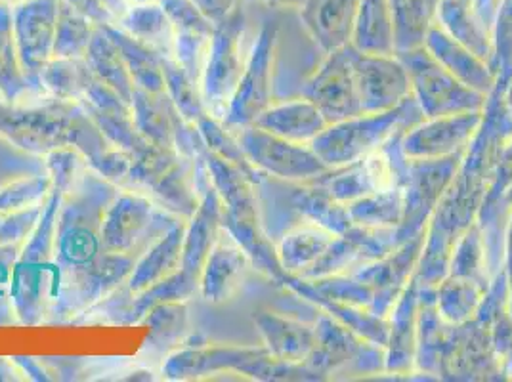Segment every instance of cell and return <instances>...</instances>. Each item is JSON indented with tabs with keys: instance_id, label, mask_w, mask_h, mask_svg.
<instances>
[{
	"instance_id": "19",
	"label": "cell",
	"mask_w": 512,
	"mask_h": 382,
	"mask_svg": "<svg viewBox=\"0 0 512 382\" xmlns=\"http://www.w3.org/2000/svg\"><path fill=\"white\" fill-rule=\"evenodd\" d=\"M425 46L428 52L448 71H451L463 85L470 86L482 94L488 92L493 86L490 73L486 71L482 60L476 54H472L469 48L457 43L451 35H446L440 29L432 27L425 39Z\"/></svg>"
},
{
	"instance_id": "2",
	"label": "cell",
	"mask_w": 512,
	"mask_h": 382,
	"mask_svg": "<svg viewBox=\"0 0 512 382\" xmlns=\"http://www.w3.org/2000/svg\"><path fill=\"white\" fill-rule=\"evenodd\" d=\"M423 117L421 107L411 96L390 111L358 115L329 125L310 146L329 169L341 167L383 148L384 142H392L396 138L398 130H409Z\"/></svg>"
},
{
	"instance_id": "39",
	"label": "cell",
	"mask_w": 512,
	"mask_h": 382,
	"mask_svg": "<svg viewBox=\"0 0 512 382\" xmlns=\"http://www.w3.org/2000/svg\"><path fill=\"white\" fill-rule=\"evenodd\" d=\"M142 321L150 325V340L153 344L169 346L184 337L190 318L184 300H171L153 306Z\"/></svg>"
},
{
	"instance_id": "46",
	"label": "cell",
	"mask_w": 512,
	"mask_h": 382,
	"mask_svg": "<svg viewBox=\"0 0 512 382\" xmlns=\"http://www.w3.org/2000/svg\"><path fill=\"white\" fill-rule=\"evenodd\" d=\"M102 2L106 4L107 8H109V12H111L117 20L132 6L130 0H102Z\"/></svg>"
},
{
	"instance_id": "44",
	"label": "cell",
	"mask_w": 512,
	"mask_h": 382,
	"mask_svg": "<svg viewBox=\"0 0 512 382\" xmlns=\"http://www.w3.org/2000/svg\"><path fill=\"white\" fill-rule=\"evenodd\" d=\"M62 2L73 6L81 14H85L86 18L90 22L96 23V25H113V23H117V18L109 12V8H107L102 0H62Z\"/></svg>"
},
{
	"instance_id": "36",
	"label": "cell",
	"mask_w": 512,
	"mask_h": 382,
	"mask_svg": "<svg viewBox=\"0 0 512 382\" xmlns=\"http://www.w3.org/2000/svg\"><path fill=\"white\" fill-rule=\"evenodd\" d=\"M46 169L52 178V188L65 197L79 190L90 170L88 157L75 146H62L46 153Z\"/></svg>"
},
{
	"instance_id": "12",
	"label": "cell",
	"mask_w": 512,
	"mask_h": 382,
	"mask_svg": "<svg viewBox=\"0 0 512 382\" xmlns=\"http://www.w3.org/2000/svg\"><path fill=\"white\" fill-rule=\"evenodd\" d=\"M251 266L247 251L224 226L199 277V291L207 302L222 304L235 297Z\"/></svg>"
},
{
	"instance_id": "10",
	"label": "cell",
	"mask_w": 512,
	"mask_h": 382,
	"mask_svg": "<svg viewBox=\"0 0 512 382\" xmlns=\"http://www.w3.org/2000/svg\"><path fill=\"white\" fill-rule=\"evenodd\" d=\"M153 220V203L146 195L125 190L115 197L106 209L100 224L102 253L132 255L146 234Z\"/></svg>"
},
{
	"instance_id": "34",
	"label": "cell",
	"mask_w": 512,
	"mask_h": 382,
	"mask_svg": "<svg viewBox=\"0 0 512 382\" xmlns=\"http://www.w3.org/2000/svg\"><path fill=\"white\" fill-rule=\"evenodd\" d=\"M195 127L199 130V136H201L207 151H211L214 155H218L220 159L232 163V165L239 167L241 170H245L255 182L258 180V170L249 163V159H247L245 151L241 149L237 136H234L230 132V128L226 127L222 121H218L213 113L203 115L195 123Z\"/></svg>"
},
{
	"instance_id": "41",
	"label": "cell",
	"mask_w": 512,
	"mask_h": 382,
	"mask_svg": "<svg viewBox=\"0 0 512 382\" xmlns=\"http://www.w3.org/2000/svg\"><path fill=\"white\" fill-rule=\"evenodd\" d=\"M132 161H134V155L130 151L109 146L104 151H100L98 155L90 157L88 165H90V170H94L109 184L127 190Z\"/></svg>"
},
{
	"instance_id": "11",
	"label": "cell",
	"mask_w": 512,
	"mask_h": 382,
	"mask_svg": "<svg viewBox=\"0 0 512 382\" xmlns=\"http://www.w3.org/2000/svg\"><path fill=\"white\" fill-rule=\"evenodd\" d=\"M270 356L264 348H235V346H199L174 352L163 365V375L171 381L201 379L228 369L251 375L256 363Z\"/></svg>"
},
{
	"instance_id": "7",
	"label": "cell",
	"mask_w": 512,
	"mask_h": 382,
	"mask_svg": "<svg viewBox=\"0 0 512 382\" xmlns=\"http://www.w3.org/2000/svg\"><path fill=\"white\" fill-rule=\"evenodd\" d=\"M346 50L362 115L390 111L413 96L406 65L400 62L396 54H365L352 44H348Z\"/></svg>"
},
{
	"instance_id": "50",
	"label": "cell",
	"mask_w": 512,
	"mask_h": 382,
	"mask_svg": "<svg viewBox=\"0 0 512 382\" xmlns=\"http://www.w3.org/2000/svg\"><path fill=\"white\" fill-rule=\"evenodd\" d=\"M0 2H10V4H12V2H16V0H0Z\"/></svg>"
},
{
	"instance_id": "40",
	"label": "cell",
	"mask_w": 512,
	"mask_h": 382,
	"mask_svg": "<svg viewBox=\"0 0 512 382\" xmlns=\"http://www.w3.org/2000/svg\"><path fill=\"white\" fill-rule=\"evenodd\" d=\"M211 37L213 35L193 31H176L174 35V60L182 65L184 71L197 83H201L203 79Z\"/></svg>"
},
{
	"instance_id": "22",
	"label": "cell",
	"mask_w": 512,
	"mask_h": 382,
	"mask_svg": "<svg viewBox=\"0 0 512 382\" xmlns=\"http://www.w3.org/2000/svg\"><path fill=\"white\" fill-rule=\"evenodd\" d=\"M352 46L365 54H396V35L388 0H362L354 25Z\"/></svg>"
},
{
	"instance_id": "28",
	"label": "cell",
	"mask_w": 512,
	"mask_h": 382,
	"mask_svg": "<svg viewBox=\"0 0 512 382\" xmlns=\"http://www.w3.org/2000/svg\"><path fill=\"white\" fill-rule=\"evenodd\" d=\"M31 90L37 88L25 77L18 58L10 2H0V100L20 104Z\"/></svg>"
},
{
	"instance_id": "6",
	"label": "cell",
	"mask_w": 512,
	"mask_h": 382,
	"mask_svg": "<svg viewBox=\"0 0 512 382\" xmlns=\"http://www.w3.org/2000/svg\"><path fill=\"white\" fill-rule=\"evenodd\" d=\"M12 31L25 77L43 92L41 73L54 58L60 0H16L10 4Z\"/></svg>"
},
{
	"instance_id": "32",
	"label": "cell",
	"mask_w": 512,
	"mask_h": 382,
	"mask_svg": "<svg viewBox=\"0 0 512 382\" xmlns=\"http://www.w3.org/2000/svg\"><path fill=\"white\" fill-rule=\"evenodd\" d=\"M65 195L62 191H50L46 203H44L43 214L39 224L35 226L33 234L25 241L22 251L23 264H41L46 262L54 251L58 249V228H60V207Z\"/></svg>"
},
{
	"instance_id": "48",
	"label": "cell",
	"mask_w": 512,
	"mask_h": 382,
	"mask_svg": "<svg viewBox=\"0 0 512 382\" xmlns=\"http://www.w3.org/2000/svg\"><path fill=\"white\" fill-rule=\"evenodd\" d=\"M18 377H14V369L12 363L4 358H0V381H16Z\"/></svg>"
},
{
	"instance_id": "49",
	"label": "cell",
	"mask_w": 512,
	"mask_h": 382,
	"mask_svg": "<svg viewBox=\"0 0 512 382\" xmlns=\"http://www.w3.org/2000/svg\"><path fill=\"white\" fill-rule=\"evenodd\" d=\"M148 2H161V0H130V4H148Z\"/></svg>"
},
{
	"instance_id": "42",
	"label": "cell",
	"mask_w": 512,
	"mask_h": 382,
	"mask_svg": "<svg viewBox=\"0 0 512 382\" xmlns=\"http://www.w3.org/2000/svg\"><path fill=\"white\" fill-rule=\"evenodd\" d=\"M44 205L14 213H0V247H12L27 241L41 220Z\"/></svg>"
},
{
	"instance_id": "4",
	"label": "cell",
	"mask_w": 512,
	"mask_h": 382,
	"mask_svg": "<svg viewBox=\"0 0 512 382\" xmlns=\"http://www.w3.org/2000/svg\"><path fill=\"white\" fill-rule=\"evenodd\" d=\"M243 12L237 8L214 25L201 90L209 113L226 111L245 69L243 60Z\"/></svg>"
},
{
	"instance_id": "35",
	"label": "cell",
	"mask_w": 512,
	"mask_h": 382,
	"mask_svg": "<svg viewBox=\"0 0 512 382\" xmlns=\"http://www.w3.org/2000/svg\"><path fill=\"white\" fill-rule=\"evenodd\" d=\"M180 159L182 153H178V149L155 144L134 153L127 190L150 191Z\"/></svg>"
},
{
	"instance_id": "33",
	"label": "cell",
	"mask_w": 512,
	"mask_h": 382,
	"mask_svg": "<svg viewBox=\"0 0 512 382\" xmlns=\"http://www.w3.org/2000/svg\"><path fill=\"white\" fill-rule=\"evenodd\" d=\"M94 31L96 23L90 22L85 14L60 0L54 58H85Z\"/></svg>"
},
{
	"instance_id": "30",
	"label": "cell",
	"mask_w": 512,
	"mask_h": 382,
	"mask_svg": "<svg viewBox=\"0 0 512 382\" xmlns=\"http://www.w3.org/2000/svg\"><path fill=\"white\" fill-rule=\"evenodd\" d=\"M163 75H165V92L171 98L172 106L176 107L178 115L188 121L197 123L203 115L209 113L201 83L193 81L192 77L184 71L172 56H161Z\"/></svg>"
},
{
	"instance_id": "26",
	"label": "cell",
	"mask_w": 512,
	"mask_h": 382,
	"mask_svg": "<svg viewBox=\"0 0 512 382\" xmlns=\"http://www.w3.org/2000/svg\"><path fill=\"white\" fill-rule=\"evenodd\" d=\"M195 172H197L195 159L182 155V159L151 188L153 197L167 211L184 218H192L201 201V197L197 195Z\"/></svg>"
},
{
	"instance_id": "37",
	"label": "cell",
	"mask_w": 512,
	"mask_h": 382,
	"mask_svg": "<svg viewBox=\"0 0 512 382\" xmlns=\"http://www.w3.org/2000/svg\"><path fill=\"white\" fill-rule=\"evenodd\" d=\"M52 191L50 174L20 176L0 188V213H14L41 207Z\"/></svg>"
},
{
	"instance_id": "29",
	"label": "cell",
	"mask_w": 512,
	"mask_h": 382,
	"mask_svg": "<svg viewBox=\"0 0 512 382\" xmlns=\"http://www.w3.org/2000/svg\"><path fill=\"white\" fill-rule=\"evenodd\" d=\"M94 79L85 58H52L41 73V88L48 98L81 104Z\"/></svg>"
},
{
	"instance_id": "18",
	"label": "cell",
	"mask_w": 512,
	"mask_h": 382,
	"mask_svg": "<svg viewBox=\"0 0 512 382\" xmlns=\"http://www.w3.org/2000/svg\"><path fill=\"white\" fill-rule=\"evenodd\" d=\"M186 224H174L144 256L134 264V270L128 277L130 295H138L163 279L174 276L182 268V247H184Z\"/></svg>"
},
{
	"instance_id": "47",
	"label": "cell",
	"mask_w": 512,
	"mask_h": 382,
	"mask_svg": "<svg viewBox=\"0 0 512 382\" xmlns=\"http://www.w3.org/2000/svg\"><path fill=\"white\" fill-rule=\"evenodd\" d=\"M260 4H266V6H274V8H300L304 0H255Z\"/></svg>"
},
{
	"instance_id": "17",
	"label": "cell",
	"mask_w": 512,
	"mask_h": 382,
	"mask_svg": "<svg viewBox=\"0 0 512 382\" xmlns=\"http://www.w3.org/2000/svg\"><path fill=\"white\" fill-rule=\"evenodd\" d=\"M255 323L264 337L266 350L276 360L295 365L299 361L310 360L318 346V331L299 321L260 312L255 316Z\"/></svg>"
},
{
	"instance_id": "21",
	"label": "cell",
	"mask_w": 512,
	"mask_h": 382,
	"mask_svg": "<svg viewBox=\"0 0 512 382\" xmlns=\"http://www.w3.org/2000/svg\"><path fill=\"white\" fill-rule=\"evenodd\" d=\"M134 39L148 44L161 56L174 58V25H172L161 2L132 4L115 23Z\"/></svg>"
},
{
	"instance_id": "5",
	"label": "cell",
	"mask_w": 512,
	"mask_h": 382,
	"mask_svg": "<svg viewBox=\"0 0 512 382\" xmlns=\"http://www.w3.org/2000/svg\"><path fill=\"white\" fill-rule=\"evenodd\" d=\"M237 140L256 170L281 180H310L331 170L310 144L289 142L255 125L239 128Z\"/></svg>"
},
{
	"instance_id": "23",
	"label": "cell",
	"mask_w": 512,
	"mask_h": 382,
	"mask_svg": "<svg viewBox=\"0 0 512 382\" xmlns=\"http://www.w3.org/2000/svg\"><path fill=\"white\" fill-rule=\"evenodd\" d=\"M388 6L394 22L396 52L425 46L428 31L440 16L442 0H388Z\"/></svg>"
},
{
	"instance_id": "15",
	"label": "cell",
	"mask_w": 512,
	"mask_h": 382,
	"mask_svg": "<svg viewBox=\"0 0 512 382\" xmlns=\"http://www.w3.org/2000/svg\"><path fill=\"white\" fill-rule=\"evenodd\" d=\"M222 199L214 190L213 182L203 191L197 211L186 224L182 247V270L199 281L205 260L222 232Z\"/></svg>"
},
{
	"instance_id": "1",
	"label": "cell",
	"mask_w": 512,
	"mask_h": 382,
	"mask_svg": "<svg viewBox=\"0 0 512 382\" xmlns=\"http://www.w3.org/2000/svg\"><path fill=\"white\" fill-rule=\"evenodd\" d=\"M0 136L18 148L39 155L62 146H75L90 159L111 146L100 128L92 123L85 107L56 98L37 107L0 100Z\"/></svg>"
},
{
	"instance_id": "13",
	"label": "cell",
	"mask_w": 512,
	"mask_h": 382,
	"mask_svg": "<svg viewBox=\"0 0 512 382\" xmlns=\"http://www.w3.org/2000/svg\"><path fill=\"white\" fill-rule=\"evenodd\" d=\"M362 0H304L300 20L325 54L352 43Z\"/></svg>"
},
{
	"instance_id": "16",
	"label": "cell",
	"mask_w": 512,
	"mask_h": 382,
	"mask_svg": "<svg viewBox=\"0 0 512 382\" xmlns=\"http://www.w3.org/2000/svg\"><path fill=\"white\" fill-rule=\"evenodd\" d=\"M253 125L297 144H312L329 127L323 113L308 98L272 104L256 117Z\"/></svg>"
},
{
	"instance_id": "27",
	"label": "cell",
	"mask_w": 512,
	"mask_h": 382,
	"mask_svg": "<svg viewBox=\"0 0 512 382\" xmlns=\"http://www.w3.org/2000/svg\"><path fill=\"white\" fill-rule=\"evenodd\" d=\"M335 243V235L318 226H304L285 235L279 243L278 258L283 272L312 270Z\"/></svg>"
},
{
	"instance_id": "31",
	"label": "cell",
	"mask_w": 512,
	"mask_h": 382,
	"mask_svg": "<svg viewBox=\"0 0 512 382\" xmlns=\"http://www.w3.org/2000/svg\"><path fill=\"white\" fill-rule=\"evenodd\" d=\"M406 213V193L400 188L373 191L352 203L348 214L363 226L375 230L398 224Z\"/></svg>"
},
{
	"instance_id": "8",
	"label": "cell",
	"mask_w": 512,
	"mask_h": 382,
	"mask_svg": "<svg viewBox=\"0 0 512 382\" xmlns=\"http://www.w3.org/2000/svg\"><path fill=\"white\" fill-rule=\"evenodd\" d=\"M276 39L278 31L274 25L262 27L239 85L224 111L222 123L230 130L253 125L256 117L272 106V67Z\"/></svg>"
},
{
	"instance_id": "3",
	"label": "cell",
	"mask_w": 512,
	"mask_h": 382,
	"mask_svg": "<svg viewBox=\"0 0 512 382\" xmlns=\"http://www.w3.org/2000/svg\"><path fill=\"white\" fill-rule=\"evenodd\" d=\"M396 56L406 65L413 98L428 119L480 111L484 106V94L463 85L428 52L427 46L396 52Z\"/></svg>"
},
{
	"instance_id": "45",
	"label": "cell",
	"mask_w": 512,
	"mask_h": 382,
	"mask_svg": "<svg viewBox=\"0 0 512 382\" xmlns=\"http://www.w3.org/2000/svg\"><path fill=\"white\" fill-rule=\"evenodd\" d=\"M193 2L213 25L226 20L234 10L239 8V0H193Z\"/></svg>"
},
{
	"instance_id": "14",
	"label": "cell",
	"mask_w": 512,
	"mask_h": 382,
	"mask_svg": "<svg viewBox=\"0 0 512 382\" xmlns=\"http://www.w3.org/2000/svg\"><path fill=\"white\" fill-rule=\"evenodd\" d=\"M480 123L478 111H467L446 117H434L423 127L409 128L402 148L411 157H444L453 153L469 140Z\"/></svg>"
},
{
	"instance_id": "38",
	"label": "cell",
	"mask_w": 512,
	"mask_h": 382,
	"mask_svg": "<svg viewBox=\"0 0 512 382\" xmlns=\"http://www.w3.org/2000/svg\"><path fill=\"white\" fill-rule=\"evenodd\" d=\"M199 289V281L195 277L188 276L182 268L174 276L163 279L161 283L153 285L150 289L134 295L132 302V321H142V318L150 312L153 306L161 302H171V300H186L192 297L193 293Z\"/></svg>"
},
{
	"instance_id": "9",
	"label": "cell",
	"mask_w": 512,
	"mask_h": 382,
	"mask_svg": "<svg viewBox=\"0 0 512 382\" xmlns=\"http://www.w3.org/2000/svg\"><path fill=\"white\" fill-rule=\"evenodd\" d=\"M302 96L316 104L329 125L362 115L346 46L329 54L325 64L302 86Z\"/></svg>"
},
{
	"instance_id": "20",
	"label": "cell",
	"mask_w": 512,
	"mask_h": 382,
	"mask_svg": "<svg viewBox=\"0 0 512 382\" xmlns=\"http://www.w3.org/2000/svg\"><path fill=\"white\" fill-rule=\"evenodd\" d=\"M130 107L134 125L148 142L163 148H174V123L178 111L172 106L167 92L134 88Z\"/></svg>"
},
{
	"instance_id": "43",
	"label": "cell",
	"mask_w": 512,
	"mask_h": 382,
	"mask_svg": "<svg viewBox=\"0 0 512 382\" xmlns=\"http://www.w3.org/2000/svg\"><path fill=\"white\" fill-rule=\"evenodd\" d=\"M174 31H193L213 35L214 25L205 18L193 0H161Z\"/></svg>"
},
{
	"instance_id": "24",
	"label": "cell",
	"mask_w": 512,
	"mask_h": 382,
	"mask_svg": "<svg viewBox=\"0 0 512 382\" xmlns=\"http://www.w3.org/2000/svg\"><path fill=\"white\" fill-rule=\"evenodd\" d=\"M109 37L115 41L125 64H127L128 73L134 81L136 88L150 90V92H165V75H163V65H161V54L153 50L121 27L113 25H104Z\"/></svg>"
},
{
	"instance_id": "25",
	"label": "cell",
	"mask_w": 512,
	"mask_h": 382,
	"mask_svg": "<svg viewBox=\"0 0 512 382\" xmlns=\"http://www.w3.org/2000/svg\"><path fill=\"white\" fill-rule=\"evenodd\" d=\"M86 64L104 85L113 88L125 102H132L134 81L128 73L127 64L117 48L115 41L109 37L104 25H96L94 37L86 50Z\"/></svg>"
}]
</instances>
